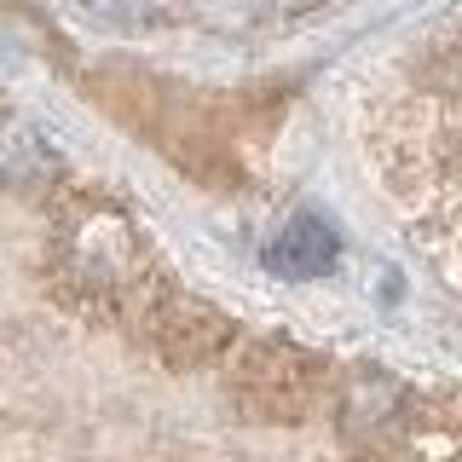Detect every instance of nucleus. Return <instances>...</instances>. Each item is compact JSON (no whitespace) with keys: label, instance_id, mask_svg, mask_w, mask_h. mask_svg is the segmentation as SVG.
<instances>
[{"label":"nucleus","instance_id":"obj_1","mask_svg":"<svg viewBox=\"0 0 462 462\" xmlns=\"http://www.w3.org/2000/svg\"><path fill=\"white\" fill-rule=\"evenodd\" d=\"M122 318L139 329V341L180 375L214 370L220 358L237 353V324H231L214 300L185 295L180 283L156 278V272H144V278L122 295Z\"/></svg>","mask_w":462,"mask_h":462},{"label":"nucleus","instance_id":"obj_2","mask_svg":"<svg viewBox=\"0 0 462 462\" xmlns=\"http://www.w3.org/2000/svg\"><path fill=\"white\" fill-rule=\"evenodd\" d=\"M231 404H237L249 422L266 428H295L307 422L324 399H336V375H329L324 353L283 336H260L243 341L231 358Z\"/></svg>","mask_w":462,"mask_h":462},{"label":"nucleus","instance_id":"obj_3","mask_svg":"<svg viewBox=\"0 0 462 462\" xmlns=\"http://www.w3.org/2000/svg\"><path fill=\"white\" fill-rule=\"evenodd\" d=\"M411 422H416V399L393 370L358 365L336 382V428H341L346 445L382 451V445H393Z\"/></svg>","mask_w":462,"mask_h":462},{"label":"nucleus","instance_id":"obj_4","mask_svg":"<svg viewBox=\"0 0 462 462\" xmlns=\"http://www.w3.org/2000/svg\"><path fill=\"white\" fill-rule=\"evenodd\" d=\"M341 260V237L329 220H318V214H295L278 237L266 243V272H278V278H324V272H336Z\"/></svg>","mask_w":462,"mask_h":462},{"label":"nucleus","instance_id":"obj_5","mask_svg":"<svg viewBox=\"0 0 462 462\" xmlns=\"http://www.w3.org/2000/svg\"><path fill=\"white\" fill-rule=\"evenodd\" d=\"M0 173L12 185H41L58 173V156L29 122H12V127H0Z\"/></svg>","mask_w":462,"mask_h":462},{"label":"nucleus","instance_id":"obj_6","mask_svg":"<svg viewBox=\"0 0 462 462\" xmlns=\"http://www.w3.org/2000/svg\"><path fill=\"white\" fill-rule=\"evenodd\" d=\"M180 12L202 29H226V35H237V29H260L272 18V0H180Z\"/></svg>","mask_w":462,"mask_h":462},{"label":"nucleus","instance_id":"obj_7","mask_svg":"<svg viewBox=\"0 0 462 462\" xmlns=\"http://www.w3.org/2000/svg\"><path fill=\"white\" fill-rule=\"evenodd\" d=\"M93 18H105V23H151L156 18V0H81Z\"/></svg>","mask_w":462,"mask_h":462},{"label":"nucleus","instance_id":"obj_8","mask_svg":"<svg viewBox=\"0 0 462 462\" xmlns=\"http://www.w3.org/2000/svg\"><path fill=\"white\" fill-rule=\"evenodd\" d=\"M329 0H272V18H300V12H318Z\"/></svg>","mask_w":462,"mask_h":462}]
</instances>
